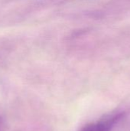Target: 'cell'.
Segmentation results:
<instances>
[{
    "label": "cell",
    "instance_id": "3",
    "mask_svg": "<svg viewBox=\"0 0 130 131\" xmlns=\"http://www.w3.org/2000/svg\"><path fill=\"white\" fill-rule=\"evenodd\" d=\"M126 118H127V121H129V123L130 124V111L128 113V114H126Z\"/></svg>",
    "mask_w": 130,
    "mask_h": 131
},
{
    "label": "cell",
    "instance_id": "1",
    "mask_svg": "<svg viewBox=\"0 0 130 131\" xmlns=\"http://www.w3.org/2000/svg\"><path fill=\"white\" fill-rule=\"evenodd\" d=\"M123 112H116L107 114L97 122L85 125L80 131H111L123 120Z\"/></svg>",
    "mask_w": 130,
    "mask_h": 131
},
{
    "label": "cell",
    "instance_id": "2",
    "mask_svg": "<svg viewBox=\"0 0 130 131\" xmlns=\"http://www.w3.org/2000/svg\"><path fill=\"white\" fill-rule=\"evenodd\" d=\"M2 127H3V124H2V120L0 117V131H2Z\"/></svg>",
    "mask_w": 130,
    "mask_h": 131
}]
</instances>
